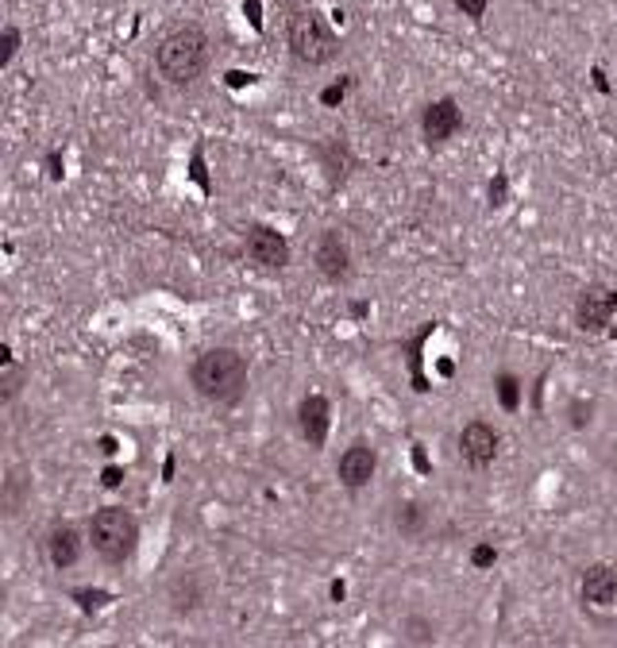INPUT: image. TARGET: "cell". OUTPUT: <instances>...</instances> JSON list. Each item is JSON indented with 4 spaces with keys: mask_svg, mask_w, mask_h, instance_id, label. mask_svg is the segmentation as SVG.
<instances>
[{
    "mask_svg": "<svg viewBox=\"0 0 617 648\" xmlns=\"http://www.w3.org/2000/svg\"><path fill=\"white\" fill-rule=\"evenodd\" d=\"M208 66V35L197 23H182L158 43V69L174 85H189Z\"/></svg>",
    "mask_w": 617,
    "mask_h": 648,
    "instance_id": "1",
    "label": "cell"
},
{
    "mask_svg": "<svg viewBox=\"0 0 617 648\" xmlns=\"http://www.w3.org/2000/svg\"><path fill=\"white\" fill-rule=\"evenodd\" d=\"M193 386L208 402H235L247 386V363L232 347H208L193 363Z\"/></svg>",
    "mask_w": 617,
    "mask_h": 648,
    "instance_id": "2",
    "label": "cell"
},
{
    "mask_svg": "<svg viewBox=\"0 0 617 648\" xmlns=\"http://www.w3.org/2000/svg\"><path fill=\"white\" fill-rule=\"evenodd\" d=\"M89 540L93 548L105 556L108 563H124L136 552V540H139V525L128 510H100L97 517L89 521Z\"/></svg>",
    "mask_w": 617,
    "mask_h": 648,
    "instance_id": "3",
    "label": "cell"
},
{
    "mask_svg": "<svg viewBox=\"0 0 617 648\" xmlns=\"http://www.w3.org/2000/svg\"><path fill=\"white\" fill-rule=\"evenodd\" d=\"M290 50L305 66H324L328 58H336V39L316 12H297L290 20Z\"/></svg>",
    "mask_w": 617,
    "mask_h": 648,
    "instance_id": "4",
    "label": "cell"
},
{
    "mask_svg": "<svg viewBox=\"0 0 617 648\" xmlns=\"http://www.w3.org/2000/svg\"><path fill=\"white\" fill-rule=\"evenodd\" d=\"M617 309V294L614 290H606V285H590V290H583V297H578V328H590V332H598L602 324L614 316Z\"/></svg>",
    "mask_w": 617,
    "mask_h": 648,
    "instance_id": "5",
    "label": "cell"
},
{
    "mask_svg": "<svg viewBox=\"0 0 617 648\" xmlns=\"http://www.w3.org/2000/svg\"><path fill=\"white\" fill-rule=\"evenodd\" d=\"M247 255L255 259L259 266H285L290 263V247H285V239L278 236L274 228H251Z\"/></svg>",
    "mask_w": 617,
    "mask_h": 648,
    "instance_id": "6",
    "label": "cell"
},
{
    "mask_svg": "<svg viewBox=\"0 0 617 648\" xmlns=\"http://www.w3.org/2000/svg\"><path fill=\"white\" fill-rule=\"evenodd\" d=\"M374 467H378V460H374L371 448H367V444H351V448L340 455V479H343V486H351V490L367 486V482L374 479Z\"/></svg>",
    "mask_w": 617,
    "mask_h": 648,
    "instance_id": "7",
    "label": "cell"
},
{
    "mask_svg": "<svg viewBox=\"0 0 617 648\" xmlns=\"http://www.w3.org/2000/svg\"><path fill=\"white\" fill-rule=\"evenodd\" d=\"M424 139L429 143H444V139L455 136V128H459V108H455V100H436V105L424 108Z\"/></svg>",
    "mask_w": 617,
    "mask_h": 648,
    "instance_id": "8",
    "label": "cell"
},
{
    "mask_svg": "<svg viewBox=\"0 0 617 648\" xmlns=\"http://www.w3.org/2000/svg\"><path fill=\"white\" fill-rule=\"evenodd\" d=\"M459 448H463V455H467L470 463H490L494 460V452H498V432L490 429V424H482V421H470L467 429H463V436H459Z\"/></svg>",
    "mask_w": 617,
    "mask_h": 648,
    "instance_id": "9",
    "label": "cell"
},
{
    "mask_svg": "<svg viewBox=\"0 0 617 648\" xmlns=\"http://www.w3.org/2000/svg\"><path fill=\"white\" fill-rule=\"evenodd\" d=\"M583 598L594 602V606H614L617 602V575L606 563H594V568L583 575Z\"/></svg>",
    "mask_w": 617,
    "mask_h": 648,
    "instance_id": "10",
    "label": "cell"
},
{
    "mask_svg": "<svg viewBox=\"0 0 617 648\" xmlns=\"http://www.w3.org/2000/svg\"><path fill=\"white\" fill-rule=\"evenodd\" d=\"M301 432H305V440L313 444V448L324 444V432H328V402L316 398V393L301 402Z\"/></svg>",
    "mask_w": 617,
    "mask_h": 648,
    "instance_id": "11",
    "label": "cell"
},
{
    "mask_svg": "<svg viewBox=\"0 0 617 648\" xmlns=\"http://www.w3.org/2000/svg\"><path fill=\"white\" fill-rule=\"evenodd\" d=\"M316 263H321V270L328 278H336V282L347 278V270H351V266H347V247H343V239L336 236V232H328V236L321 239V247H316Z\"/></svg>",
    "mask_w": 617,
    "mask_h": 648,
    "instance_id": "12",
    "label": "cell"
},
{
    "mask_svg": "<svg viewBox=\"0 0 617 648\" xmlns=\"http://www.w3.org/2000/svg\"><path fill=\"white\" fill-rule=\"evenodd\" d=\"M47 552H50V563H54V568H69V563H78V556H81L78 532L69 529V525L54 529V532H50V540H47Z\"/></svg>",
    "mask_w": 617,
    "mask_h": 648,
    "instance_id": "13",
    "label": "cell"
},
{
    "mask_svg": "<svg viewBox=\"0 0 617 648\" xmlns=\"http://www.w3.org/2000/svg\"><path fill=\"white\" fill-rule=\"evenodd\" d=\"M201 602V587H197V575H177L170 583V606L182 614V609H193Z\"/></svg>",
    "mask_w": 617,
    "mask_h": 648,
    "instance_id": "14",
    "label": "cell"
},
{
    "mask_svg": "<svg viewBox=\"0 0 617 648\" xmlns=\"http://www.w3.org/2000/svg\"><path fill=\"white\" fill-rule=\"evenodd\" d=\"M405 633H409V640H417V645H429V640H436V629H432L429 621H421V618H409V621H405Z\"/></svg>",
    "mask_w": 617,
    "mask_h": 648,
    "instance_id": "15",
    "label": "cell"
},
{
    "mask_svg": "<svg viewBox=\"0 0 617 648\" xmlns=\"http://www.w3.org/2000/svg\"><path fill=\"white\" fill-rule=\"evenodd\" d=\"M421 506H402V513H398V529L405 532H417V525H421Z\"/></svg>",
    "mask_w": 617,
    "mask_h": 648,
    "instance_id": "16",
    "label": "cell"
},
{
    "mask_svg": "<svg viewBox=\"0 0 617 648\" xmlns=\"http://www.w3.org/2000/svg\"><path fill=\"white\" fill-rule=\"evenodd\" d=\"M498 393H501V405H506V409H513V405H517V378L501 374V378H498Z\"/></svg>",
    "mask_w": 617,
    "mask_h": 648,
    "instance_id": "17",
    "label": "cell"
},
{
    "mask_svg": "<svg viewBox=\"0 0 617 648\" xmlns=\"http://www.w3.org/2000/svg\"><path fill=\"white\" fill-rule=\"evenodd\" d=\"M459 4L463 16H470V20H482V12H486V0H455Z\"/></svg>",
    "mask_w": 617,
    "mask_h": 648,
    "instance_id": "18",
    "label": "cell"
},
{
    "mask_svg": "<svg viewBox=\"0 0 617 648\" xmlns=\"http://www.w3.org/2000/svg\"><path fill=\"white\" fill-rule=\"evenodd\" d=\"M16 47H20V31L16 28H8L4 31V66L12 62V54H16Z\"/></svg>",
    "mask_w": 617,
    "mask_h": 648,
    "instance_id": "19",
    "label": "cell"
},
{
    "mask_svg": "<svg viewBox=\"0 0 617 648\" xmlns=\"http://www.w3.org/2000/svg\"><path fill=\"white\" fill-rule=\"evenodd\" d=\"M490 560H494V548H479V552H475V563H490Z\"/></svg>",
    "mask_w": 617,
    "mask_h": 648,
    "instance_id": "20",
    "label": "cell"
},
{
    "mask_svg": "<svg viewBox=\"0 0 617 648\" xmlns=\"http://www.w3.org/2000/svg\"><path fill=\"white\" fill-rule=\"evenodd\" d=\"M343 97V89L340 85H332V89H328V93H324V100H328V105H336V100H340Z\"/></svg>",
    "mask_w": 617,
    "mask_h": 648,
    "instance_id": "21",
    "label": "cell"
}]
</instances>
